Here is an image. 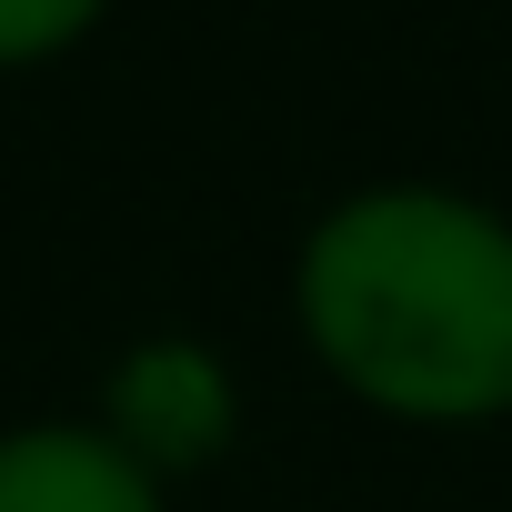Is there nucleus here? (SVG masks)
Wrapping results in <instances>:
<instances>
[{"label": "nucleus", "mask_w": 512, "mask_h": 512, "mask_svg": "<svg viewBox=\"0 0 512 512\" xmlns=\"http://www.w3.org/2000/svg\"><path fill=\"white\" fill-rule=\"evenodd\" d=\"M322 372L402 422L512 412V221L442 181H382L312 221L292 262Z\"/></svg>", "instance_id": "obj_1"}, {"label": "nucleus", "mask_w": 512, "mask_h": 512, "mask_svg": "<svg viewBox=\"0 0 512 512\" xmlns=\"http://www.w3.org/2000/svg\"><path fill=\"white\" fill-rule=\"evenodd\" d=\"M0 512H161V482L101 422L0 432Z\"/></svg>", "instance_id": "obj_3"}, {"label": "nucleus", "mask_w": 512, "mask_h": 512, "mask_svg": "<svg viewBox=\"0 0 512 512\" xmlns=\"http://www.w3.org/2000/svg\"><path fill=\"white\" fill-rule=\"evenodd\" d=\"M101 432H111L151 482L221 462L231 432H241V402H231L221 352H211V342H181V332L131 342V352L101 372Z\"/></svg>", "instance_id": "obj_2"}, {"label": "nucleus", "mask_w": 512, "mask_h": 512, "mask_svg": "<svg viewBox=\"0 0 512 512\" xmlns=\"http://www.w3.org/2000/svg\"><path fill=\"white\" fill-rule=\"evenodd\" d=\"M101 11H111V0H0V71L71 51V41H81Z\"/></svg>", "instance_id": "obj_4"}]
</instances>
